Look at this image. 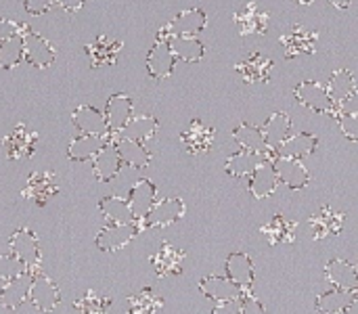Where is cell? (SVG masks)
<instances>
[{"label": "cell", "instance_id": "12", "mask_svg": "<svg viewBox=\"0 0 358 314\" xmlns=\"http://www.w3.org/2000/svg\"><path fill=\"white\" fill-rule=\"evenodd\" d=\"M10 252H13L27 269L36 266V264L40 262V258H42L36 235H34L29 229H25V227L19 229V231H15V233L10 235Z\"/></svg>", "mask_w": 358, "mask_h": 314}, {"label": "cell", "instance_id": "41", "mask_svg": "<svg viewBox=\"0 0 358 314\" xmlns=\"http://www.w3.org/2000/svg\"><path fill=\"white\" fill-rule=\"evenodd\" d=\"M162 308H164L162 296H157L149 287L128 298V314H157Z\"/></svg>", "mask_w": 358, "mask_h": 314}, {"label": "cell", "instance_id": "4", "mask_svg": "<svg viewBox=\"0 0 358 314\" xmlns=\"http://www.w3.org/2000/svg\"><path fill=\"white\" fill-rule=\"evenodd\" d=\"M27 300L40 313H52L61 302V294H59V287L46 275H34Z\"/></svg>", "mask_w": 358, "mask_h": 314}, {"label": "cell", "instance_id": "42", "mask_svg": "<svg viewBox=\"0 0 358 314\" xmlns=\"http://www.w3.org/2000/svg\"><path fill=\"white\" fill-rule=\"evenodd\" d=\"M111 306V300L105 296H99L94 292H86L78 302H76V313L78 314H107Z\"/></svg>", "mask_w": 358, "mask_h": 314}, {"label": "cell", "instance_id": "46", "mask_svg": "<svg viewBox=\"0 0 358 314\" xmlns=\"http://www.w3.org/2000/svg\"><path fill=\"white\" fill-rule=\"evenodd\" d=\"M55 0H23V6L29 15H42L52 6Z\"/></svg>", "mask_w": 358, "mask_h": 314}, {"label": "cell", "instance_id": "39", "mask_svg": "<svg viewBox=\"0 0 358 314\" xmlns=\"http://www.w3.org/2000/svg\"><path fill=\"white\" fill-rule=\"evenodd\" d=\"M25 59V46H23V34L17 31L0 42V67L13 69Z\"/></svg>", "mask_w": 358, "mask_h": 314}, {"label": "cell", "instance_id": "34", "mask_svg": "<svg viewBox=\"0 0 358 314\" xmlns=\"http://www.w3.org/2000/svg\"><path fill=\"white\" fill-rule=\"evenodd\" d=\"M159 124L153 115H136L130 117V122L124 126V130L120 132L122 138H132L138 143H147L149 138H153V134L157 132Z\"/></svg>", "mask_w": 358, "mask_h": 314}, {"label": "cell", "instance_id": "51", "mask_svg": "<svg viewBox=\"0 0 358 314\" xmlns=\"http://www.w3.org/2000/svg\"><path fill=\"white\" fill-rule=\"evenodd\" d=\"M329 2H331L334 6H338V8H348L352 0H329Z\"/></svg>", "mask_w": 358, "mask_h": 314}, {"label": "cell", "instance_id": "2", "mask_svg": "<svg viewBox=\"0 0 358 314\" xmlns=\"http://www.w3.org/2000/svg\"><path fill=\"white\" fill-rule=\"evenodd\" d=\"M71 122L73 126L82 132V134H90V136H99V138H107L109 141V124L105 117V111H99L90 105H80L73 113H71Z\"/></svg>", "mask_w": 358, "mask_h": 314}, {"label": "cell", "instance_id": "40", "mask_svg": "<svg viewBox=\"0 0 358 314\" xmlns=\"http://www.w3.org/2000/svg\"><path fill=\"white\" fill-rule=\"evenodd\" d=\"M233 136H235V141L241 145L243 151H252V153L264 155L266 149H268V145H266V141H264V134H262V128L258 130V128H254V126H250V124H241V126L235 128Z\"/></svg>", "mask_w": 358, "mask_h": 314}, {"label": "cell", "instance_id": "16", "mask_svg": "<svg viewBox=\"0 0 358 314\" xmlns=\"http://www.w3.org/2000/svg\"><path fill=\"white\" fill-rule=\"evenodd\" d=\"M174 63H176V57H174V52L170 48V42L157 40L155 46L147 55V69H149V73L153 78H157V80L170 78L172 71H174Z\"/></svg>", "mask_w": 358, "mask_h": 314}, {"label": "cell", "instance_id": "38", "mask_svg": "<svg viewBox=\"0 0 358 314\" xmlns=\"http://www.w3.org/2000/svg\"><path fill=\"white\" fill-rule=\"evenodd\" d=\"M105 143H107V138L82 134V136L73 138L71 145L67 147V157H69L71 162H86V159H92Z\"/></svg>", "mask_w": 358, "mask_h": 314}, {"label": "cell", "instance_id": "24", "mask_svg": "<svg viewBox=\"0 0 358 314\" xmlns=\"http://www.w3.org/2000/svg\"><path fill=\"white\" fill-rule=\"evenodd\" d=\"M206 13L201 8H189V10H182L178 13L170 23V31L172 36H197L203 27H206Z\"/></svg>", "mask_w": 358, "mask_h": 314}, {"label": "cell", "instance_id": "28", "mask_svg": "<svg viewBox=\"0 0 358 314\" xmlns=\"http://www.w3.org/2000/svg\"><path fill=\"white\" fill-rule=\"evenodd\" d=\"M115 147H117V153L122 157V164L132 168V170H141V168H145L151 162V153L138 141L122 138L120 136V141H115Z\"/></svg>", "mask_w": 358, "mask_h": 314}, {"label": "cell", "instance_id": "35", "mask_svg": "<svg viewBox=\"0 0 358 314\" xmlns=\"http://www.w3.org/2000/svg\"><path fill=\"white\" fill-rule=\"evenodd\" d=\"M355 300H357L355 294L336 287V290H331V292L321 294V296L317 298V302H315V308L323 314H342L348 308V304H352Z\"/></svg>", "mask_w": 358, "mask_h": 314}, {"label": "cell", "instance_id": "45", "mask_svg": "<svg viewBox=\"0 0 358 314\" xmlns=\"http://www.w3.org/2000/svg\"><path fill=\"white\" fill-rule=\"evenodd\" d=\"M241 314H268L266 308L262 306V302L250 292L241 296Z\"/></svg>", "mask_w": 358, "mask_h": 314}, {"label": "cell", "instance_id": "50", "mask_svg": "<svg viewBox=\"0 0 358 314\" xmlns=\"http://www.w3.org/2000/svg\"><path fill=\"white\" fill-rule=\"evenodd\" d=\"M342 111L344 113H358V90L342 105Z\"/></svg>", "mask_w": 358, "mask_h": 314}, {"label": "cell", "instance_id": "54", "mask_svg": "<svg viewBox=\"0 0 358 314\" xmlns=\"http://www.w3.org/2000/svg\"><path fill=\"white\" fill-rule=\"evenodd\" d=\"M357 273H358V264H357Z\"/></svg>", "mask_w": 358, "mask_h": 314}, {"label": "cell", "instance_id": "3", "mask_svg": "<svg viewBox=\"0 0 358 314\" xmlns=\"http://www.w3.org/2000/svg\"><path fill=\"white\" fill-rule=\"evenodd\" d=\"M273 166H275V172H277L279 183H283L292 191H302L308 185V180H310V174L304 168L302 159H296V157H279L277 155L273 159Z\"/></svg>", "mask_w": 358, "mask_h": 314}, {"label": "cell", "instance_id": "26", "mask_svg": "<svg viewBox=\"0 0 358 314\" xmlns=\"http://www.w3.org/2000/svg\"><path fill=\"white\" fill-rule=\"evenodd\" d=\"M31 279H34V275L23 273L21 277L6 281V285H4V287H2V292H0V302H2V306H4V308H8V311L19 308V306L27 300V296H29Z\"/></svg>", "mask_w": 358, "mask_h": 314}, {"label": "cell", "instance_id": "49", "mask_svg": "<svg viewBox=\"0 0 358 314\" xmlns=\"http://www.w3.org/2000/svg\"><path fill=\"white\" fill-rule=\"evenodd\" d=\"M61 8L69 10V13H76L84 6V0H55Z\"/></svg>", "mask_w": 358, "mask_h": 314}, {"label": "cell", "instance_id": "27", "mask_svg": "<svg viewBox=\"0 0 358 314\" xmlns=\"http://www.w3.org/2000/svg\"><path fill=\"white\" fill-rule=\"evenodd\" d=\"M122 50V42L113 40L109 36H99L92 44L86 46V52L90 57V65L92 67H101V65H111L117 59V52Z\"/></svg>", "mask_w": 358, "mask_h": 314}, {"label": "cell", "instance_id": "6", "mask_svg": "<svg viewBox=\"0 0 358 314\" xmlns=\"http://www.w3.org/2000/svg\"><path fill=\"white\" fill-rule=\"evenodd\" d=\"M296 99L304 107H308L317 113H331L336 107V103L331 101V97L327 92V86H323L319 82H300L296 86Z\"/></svg>", "mask_w": 358, "mask_h": 314}, {"label": "cell", "instance_id": "10", "mask_svg": "<svg viewBox=\"0 0 358 314\" xmlns=\"http://www.w3.org/2000/svg\"><path fill=\"white\" fill-rule=\"evenodd\" d=\"M36 138L38 134L36 132H29L25 124H17L13 128V132L4 138V149H6V155L15 162H21V159H27L34 155V145H36Z\"/></svg>", "mask_w": 358, "mask_h": 314}, {"label": "cell", "instance_id": "7", "mask_svg": "<svg viewBox=\"0 0 358 314\" xmlns=\"http://www.w3.org/2000/svg\"><path fill=\"white\" fill-rule=\"evenodd\" d=\"M141 227L138 222H128V224H109L96 235V245L103 252H117L126 248L136 235Z\"/></svg>", "mask_w": 358, "mask_h": 314}, {"label": "cell", "instance_id": "48", "mask_svg": "<svg viewBox=\"0 0 358 314\" xmlns=\"http://www.w3.org/2000/svg\"><path fill=\"white\" fill-rule=\"evenodd\" d=\"M19 29H17V23L15 21H8V19H2L0 17V42L2 40H6L8 36H13V34H17Z\"/></svg>", "mask_w": 358, "mask_h": 314}, {"label": "cell", "instance_id": "13", "mask_svg": "<svg viewBox=\"0 0 358 314\" xmlns=\"http://www.w3.org/2000/svg\"><path fill=\"white\" fill-rule=\"evenodd\" d=\"M277 185H279V178H277L273 159L268 155H264L262 164L250 174V193L256 199H264L275 193Z\"/></svg>", "mask_w": 358, "mask_h": 314}, {"label": "cell", "instance_id": "20", "mask_svg": "<svg viewBox=\"0 0 358 314\" xmlns=\"http://www.w3.org/2000/svg\"><path fill=\"white\" fill-rule=\"evenodd\" d=\"M182 260H185V252L176 250L170 243H164L159 248L157 254L151 256V264L157 273V277H174L182 273Z\"/></svg>", "mask_w": 358, "mask_h": 314}, {"label": "cell", "instance_id": "29", "mask_svg": "<svg viewBox=\"0 0 358 314\" xmlns=\"http://www.w3.org/2000/svg\"><path fill=\"white\" fill-rule=\"evenodd\" d=\"M99 210L101 214L105 216V220L109 224H128V222H136L132 210H130V204L128 199L120 197V195H111V197H105L101 199L99 204Z\"/></svg>", "mask_w": 358, "mask_h": 314}, {"label": "cell", "instance_id": "52", "mask_svg": "<svg viewBox=\"0 0 358 314\" xmlns=\"http://www.w3.org/2000/svg\"><path fill=\"white\" fill-rule=\"evenodd\" d=\"M342 314H358V298L352 302V304H348V308H346Z\"/></svg>", "mask_w": 358, "mask_h": 314}, {"label": "cell", "instance_id": "33", "mask_svg": "<svg viewBox=\"0 0 358 314\" xmlns=\"http://www.w3.org/2000/svg\"><path fill=\"white\" fill-rule=\"evenodd\" d=\"M327 92H329L331 101L342 107L357 92V82H355L352 73L346 69H338L327 84Z\"/></svg>", "mask_w": 358, "mask_h": 314}, {"label": "cell", "instance_id": "19", "mask_svg": "<svg viewBox=\"0 0 358 314\" xmlns=\"http://www.w3.org/2000/svg\"><path fill=\"white\" fill-rule=\"evenodd\" d=\"M227 277L239 285L245 294H250L254 285V264L248 254L235 252L227 258Z\"/></svg>", "mask_w": 358, "mask_h": 314}, {"label": "cell", "instance_id": "43", "mask_svg": "<svg viewBox=\"0 0 358 314\" xmlns=\"http://www.w3.org/2000/svg\"><path fill=\"white\" fill-rule=\"evenodd\" d=\"M27 271H29V269H27L13 252L0 256V279H2V281L17 279V277H21V275L27 273Z\"/></svg>", "mask_w": 358, "mask_h": 314}, {"label": "cell", "instance_id": "1", "mask_svg": "<svg viewBox=\"0 0 358 314\" xmlns=\"http://www.w3.org/2000/svg\"><path fill=\"white\" fill-rule=\"evenodd\" d=\"M185 216V204L180 197H166L155 201V206L149 210V214L143 220H136L141 231L145 229H164L174 222H178Z\"/></svg>", "mask_w": 358, "mask_h": 314}, {"label": "cell", "instance_id": "11", "mask_svg": "<svg viewBox=\"0 0 358 314\" xmlns=\"http://www.w3.org/2000/svg\"><path fill=\"white\" fill-rule=\"evenodd\" d=\"M155 201H157V189L147 178L136 180L132 189L128 191V204L136 220H143L149 214V210L155 206Z\"/></svg>", "mask_w": 358, "mask_h": 314}, {"label": "cell", "instance_id": "30", "mask_svg": "<svg viewBox=\"0 0 358 314\" xmlns=\"http://www.w3.org/2000/svg\"><path fill=\"white\" fill-rule=\"evenodd\" d=\"M235 69L241 73L245 82H266L273 69V61L260 52H254L250 59L241 61Z\"/></svg>", "mask_w": 358, "mask_h": 314}, {"label": "cell", "instance_id": "15", "mask_svg": "<svg viewBox=\"0 0 358 314\" xmlns=\"http://www.w3.org/2000/svg\"><path fill=\"white\" fill-rule=\"evenodd\" d=\"M57 191H59V187H57V176H55V172L42 170V172L29 174V180H27V187H25V191H23V197L36 201L38 206H44Z\"/></svg>", "mask_w": 358, "mask_h": 314}, {"label": "cell", "instance_id": "17", "mask_svg": "<svg viewBox=\"0 0 358 314\" xmlns=\"http://www.w3.org/2000/svg\"><path fill=\"white\" fill-rule=\"evenodd\" d=\"M325 277L327 281L338 287V290H344V292H350V294H357L358 292V273L357 266L346 262V260H331L327 262L325 266Z\"/></svg>", "mask_w": 358, "mask_h": 314}, {"label": "cell", "instance_id": "22", "mask_svg": "<svg viewBox=\"0 0 358 314\" xmlns=\"http://www.w3.org/2000/svg\"><path fill=\"white\" fill-rule=\"evenodd\" d=\"M344 212H336L327 206H323L313 218H310V227H313V235L315 239H325L329 235H338L344 227Z\"/></svg>", "mask_w": 358, "mask_h": 314}, {"label": "cell", "instance_id": "32", "mask_svg": "<svg viewBox=\"0 0 358 314\" xmlns=\"http://www.w3.org/2000/svg\"><path fill=\"white\" fill-rule=\"evenodd\" d=\"M296 222L287 220L285 216H275L266 227H262V235L268 241V245H283V243H292L296 237Z\"/></svg>", "mask_w": 358, "mask_h": 314}, {"label": "cell", "instance_id": "8", "mask_svg": "<svg viewBox=\"0 0 358 314\" xmlns=\"http://www.w3.org/2000/svg\"><path fill=\"white\" fill-rule=\"evenodd\" d=\"M122 166L124 164H122V157H120L113 141H107L99 149V153L92 157V170H94L96 180H101V183H109L111 178H115L120 174Z\"/></svg>", "mask_w": 358, "mask_h": 314}, {"label": "cell", "instance_id": "47", "mask_svg": "<svg viewBox=\"0 0 358 314\" xmlns=\"http://www.w3.org/2000/svg\"><path fill=\"white\" fill-rule=\"evenodd\" d=\"M212 314H241V300H227V302H218L214 306Z\"/></svg>", "mask_w": 358, "mask_h": 314}, {"label": "cell", "instance_id": "9", "mask_svg": "<svg viewBox=\"0 0 358 314\" xmlns=\"http://www.w3.org/2000/svg\"><path fill=\"white\" fill-rule=\"evenodd\" d=\"M317 38H319L317 31H310L302 25H294V29L281 38V46L285 50V57L296 59L302 55H313L317 48Z\"/></svg>", "mask_w": 358, "mask_h": 314}, {"label": "cell", "instance_id": "21", "mask_svg": "<svg viewBox=\"0 0 358 314\" xmlns=\"http://www.w3.org/2000/svg\"><path fill=\"white\" fill-rule=\"evenodd\" d=\"M105 117L109 124V130L120 134L124 130V126L130 122L132 117V99L126 94H113L109 97L107 105H105Z\"/></svg>", "mask_w": 358, "mask_h": 314}, {"label": "cell", "instance_id": "44", "mask_svg": "<svg viewBox=\"0 0 358 314\" xmlns=\"http://www.w3.org/2000/svg\"><path fill=\"white\" fill-rule=\"evenodd\" d=\"M342 132L346 134V138H350L352 143H358V113H344L338 117Z\"/></svg>", "mask_w": 358, "mask_h": 314}, {"label": "cell", "instance_id": "18", "mask_svg": "<svg viewBox=\"0 0 358 314\" xmlns=\"http://www.w3.org/2000/svg\"><path fill=\"white\" fill-rule=\"evenodd\" d=\"M199 292L216 302H227V300H241L245 294L239 285H235L229 277H206L199 281Z\"/></svg>", "mask_w": 358, "mask_h": 314}, {"label": "cell", "instance_id": "25", "mask_svg": "<svg viewBox=\"0 0 358 314\" xmlns=\"http://www.w3.org/2000/svg\"><path fill=\"white\" fill-rule=\"evenodd\" d=\"M317 145H319V138L315 134H306V132H300V134H292L285 143H281L275 151L279 157H296V159H304L306 155L315 153L317 151Z\"/></svg>", "mask_w": 358, "mask_h": 314}, {"label": "cell", "instance_id": "5", "mask_svg": "<svg viewBox=\"0 0 358 314\" xmlns=\"http://www.w3.org/2000/svg\"><path fill=\"white\" fill-rule=\"evenodd\" d=\"M23 46H25V61L38 69L50 67L55 63V48L46 38H42L36 31L23 29Z\"/></svg>", "mask_w": 358, "mask_h": 314}, {"label": "cell", "instance_id": "53", "mask_svg": "<svg viewBox=\"0 0 358 314\" xmlns=\"http://www.w3.org/2000/svg\"><path fill=\"white\" fill-rule=\"evenodd\" d=\"M300 4H310V2H315V0H298Z\"/></svg>", "mask_w": 358, "mask_h": 314}, {"label": "cell", "instance_id": "23", "mask_svg": "<svg viewBox=\"0 0 358 314\" xmlns=\"http://www.w3.org/2000/svg\"><path fill=\"white\" fill-rule=\"evenodd\" d=\"M180 138H182L185 149L191 155H201V153L210 151V147L214 143V128H208L199 120H193L191 126H189V130Z\"/></svg>", "mask_w": 358, "mask_h": 314}, {"label": "cell", "instance_id": "36", "mask_svg": "<svg viewBox=\"0 0 358 314\" xmlns=\"http://www.w3.org/2000/svg\"><path fill=\"white\" fill-rule=\"evenodd\" d=\"M262 159H264V155H260V153H252V151H239V153H235V155H231L229 157V162H227V174H231V176H235V178H250V174L262 164Z\"/></svg>", "mask_w": 358, "mask_h": 314}, {"label": "cell", "instance_id": "31", "mask_svg": "<svg viewBox=\"0 0 358 314\" xmlns=\"http://www.w3.org/2000/svg\"><path fill=\"white\" fill-rule=\"evenodd\" d=\"M262 134L268 147L277 149L281 143H285L292 136V120L285 113H273L268 122L262 126Z\"/></svg>", "mask_w": 358, "mask_h": 314}, {"label": "cell", "instance_id": "37", "mask_svg": "<svg viewBox=\"0 0 358 314\" xmlns=\"http://www.w3.org/2000/svg\"><path fill=\"white\" fill-rule=\"evenodd\" d=\"M170 48L176 59L187 61V63H197L203 57V44L195 36H172L170 38Z\"/></svg>", "mask_w": 358, "mask_h": 314}, {"label": "cell", "instance_id": "14", "mask_svg": "<svg viewBox=\"0 0 358 314\" xmlns=\"http://www.w3.org/2000/svg\"><path fill=\"white\" fill-rule=\"evenodd\" d=\"M268 13L260 10L256 2H248L245 6L237 8L235 13V23L239 27L241 36L250 34H266L268 31Z\"/></svg>", "mask_w": 358, "mask_h": 314}]
</instances>
